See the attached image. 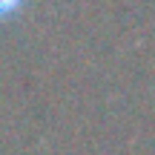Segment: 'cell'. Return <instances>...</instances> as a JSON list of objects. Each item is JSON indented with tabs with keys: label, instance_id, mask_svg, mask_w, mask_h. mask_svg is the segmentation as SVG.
I'll list each match as a JSON object with an SVG mask.
<instances>
[{
	"label": "cell",
	"instance_id": "obj_1",
	"mask_svg": "<svg viewBox=\"0 0 155 155\" xmlns=\"http://www.w3.org/2000/svg\"><path fill=\"white\" fill-rule=\"evenodd\" d=\"M26 6V0H0V20H9Z\"/></svg>",
	"mask_w": 155,
	"mask_h": 155
}]
</instances>
